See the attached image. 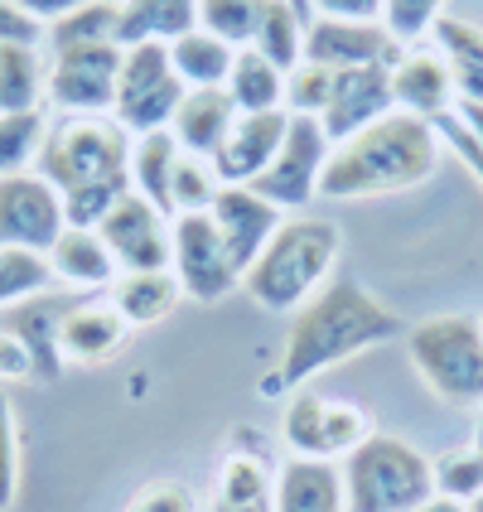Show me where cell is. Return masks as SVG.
<instances>
[{
	"instance_id": "cell-34",
	"label": "cell",
	"mask_w": 483,
	"mask_h": 512,
	"mask_svg": "<svg viewBox=\"0 0 483 512\" xmlns=\"http://www.w3.org/2000/svg\"><path fill=\"white\" fill-rule=\"evenodd\" d=\"M116 10L112 0H87L78 10H68L63 20L44 29V44L54 54H68V49H92V44H116Z\"/></svg>"
},
{
	"instance_id": "cell-41",
	"label": "cell",
	"mask_w": 483,
	"mask_h": 512,
	"mask_svg": "<svg viewBox=\"0 0 483 512\" xmlns=\"http://www.w3.org/2000/svg\"><path fill=\"white\" fill-rule=\"evenodd\" d=\"M334 92V73L319 63H300L295 73H285V112L290 116H324Z\"/></svg>"
},
{
	"instance_id": "cell-6",
	"label": "cell",
	"mask_w": 483,
	"mask_h": 512,
	"mask_svg": "<svg viewBox=\"0 0 483 512\" xmlns=\"http://www.w3.org/2000/svg\"><path fill=\"white\" fill-rule=\"evenodd\" d=\"M131 136L112 116H63L49 126V141L39 155V174L58 194L102 184V179H131Z\"/></svg>"
},
{
	"instance_id": "cell-35",
	"label": "cell",
	"mask_w": 483,
	"mask_h": 512,
	"mask_svg": "<svg viewBox=\"0 0 483 512\" xmlns=\"http://www.w3.org/2000/svg\"><path fill=\"white\" fill-rule=\"evenodd\" d=\"M49 107L44 112H0V179L25 174L39 165L44 141H49Z\"/></svg>"
},
{
	"instance_id": "cell-20",
	"label": "cell",
	"mask_w": 483,
	"mask_h": 512,
	"mask_svg": "<svg viewBox=\"0 0 483 512\" xmlns=\"http://www.w3.org/2000/svg\"><path fill=\"white\" fill-rule=\"evenodd\" d=\"M232 121H237V107H232L228 87H189L179 112L170 121V136L179 141L184 155H199V160H213L218 145L228 141Z\"/></svg>"
},
{
	"instance_id": "cell-27",
	"label": "cell",
	"mask_w": 483,
	"mask_h": 512,
	"mask_svg": "<svg viewBox=\"0 0 483 512\" xmlns=\"http://www.w3.org/2000/svg\"><path fill=\"white\" fill-rule=\"evenodd\" d=\"M63 314L68 310H63L58 300L39 295V300H29V305H15L10 319H5V329L29 348L39 382H54L58 372H63V353H58V324H63Z\"/></svg>"
},
{
	"instance_id": "cell-19",
	"label": "cell",
	"mask_w": 483,
	"mask_h": 512,
	"mask_svg": "<svg viewBox=\"0 0 483 512\" xmlns=\"http://www.w3.org/2000/svg\"><path fill=\"white\" fill-rule=\"evenodd\" d=\"M131 324L112 310V300H87L73 305L58 324V353L63 363H83V368H102L126 348Z\"/></svg>"
},
{
	"instance_id": "cell-16",
	"label": "cell",
	"mask_w": 483,
	"mask_h": 512,
	"mask_svg": "<svg viewBox=\"0 0 483 512\" xmlns=\"http://www.w3.org/2000/svg\"><path fill=\"white\" fill-rule=\"evenodd\" d=\"M401 44L382 25H353V20H319L305 25V63H319L329 73L368 68V63H397Z\"/></svg>"
},
{
	"instance_id": "cell-50",
	"label": "cell",
	"mask_w": 483,
	"mask_h": 512,
	"mask_svg": "<svg viewBox=\"0 0 483 512\" xmlns=\"http://www.w3.org/2000/svg\"><path fill=\"white\" fill-rule=\"evenodd\" d=\"M421 512H474L469 503H455V498H430Z\"/></svg>"
},
{
	"instance_id": "cell-18",
	"label": "cell",
	"mask_w": 483,
	"mask_h": 512,
	"mask_svg": "<svg viewBox=\"0 0 483 512\" xmlns=\"http://www.w3.org/2000/svg\"><path fill=\"white\" fill-rule=\"evenodd\" d=\"M392 102L397 112L406 116H421V121H435V116L455 112L459 102V87H455V73L440 49H401V58L392 63Z\"/></svg>"
},
{
	"instance_id": "cell-31",
	"label": "cell",
	"mask_w": 483,
	"mask_h": 512,
	"mask_svg": "<svg viewBox=\"0 0 483 512\" xmlns=\"http://www.w3.org/2000/svg\"><path fill=\"white\" fill-rule=\"evenodd\" d=\"M228 97L237 112H285V73L276 63H266L256 49H237L228 73Z\"/></svg>"
},
{
	"instance_id": "cell-10",
	"label": "cell",
	"mask_w": 483,
	"mask_h": 512,
	"mask_svg": "<svg viewBox=\"0 0 483 512\" xmlns=\"http://www.w3.org/2000/svg\"><path fill=\"white\" fill-rule=\"evenodd\" d=\"M329 155H334V141L324 136L319 116H290V131H285L271 170L261 174L252 189L266 203H276L281 213H305V203L319 194Z\"/></svg>"
},
{
	"instance_id": "cell-33",
	"label": "cell",
	"mask_w": 483,
	"mask_h": 512,
	"mask_svg": "<svg viewBox=\"0 0 483 512\" xmlns=\"http://www.w3.org/2000/svg\"><path fill=\"white\" fill-rule=\"evenodd\" d=\"M54 266L49 252H29V247H0V310L29 305L39 295L54 290Z\"/></svg>"
},
{
	"instance_id": "cell-3",
	"label": "cell",
	"mask_w": 483,
	"mask_h": 512,
	"mask_svg": "<svg viewBox=\"0 0 483 512\" xmlns=\"http://www.w3.org/2000/svg\"><path fill=\"white\" fill-rule=\"evenodd\" d=\"M343 256V237L329 218L314 213H285L276 237L266 242V252L252 261V271L242 276V290L256 310L295 314L305 300H314L324 285L334 281V266Z\"/></svg>"
},
{
	"instance_id": "cell-40",
	"label": "cell",
	"mask_w": 483,
	"mask_h": 512,
	"mask_svg": "<svg viewBox=\"0 0 483 512\" xmlns=\"http://www.w3.org/2000/svg\"><path fill=\"white\" fill-rule=\"evenodd\" d=\"M440 15H445V0H382V29L401 49H416L440 25Z\"/></svg>"
},
{
	"instance_id": "cell-2",
	"label": "cell",
	"mask_w": 483,
	"mask_h": 512,
	"mask_svg": "<svg viewBox=\"0 0 483 512\" xmlns=\"http://www.w3.org/2000/svg\"><path fill=\"white\" fill-rule=\"evenodd\" d=\"M440 165V136L421 116L392 112L377 126L358 131L353 141L334 145L319 194L324 199H377L426 184Z\"/></svg>"
},
{
	"instance_id": "cell-1",
	"label": "cell",
	"mask_w": 483,
	"mask_h": 512,
	"mask_svg": "<svg viewBox=\"0 0 483 512\" xmlns=\"http://www.w3.org/2000/svg\"><path fill=\"white\" fill-rule=\"evenodd\" d=\"M406 334L397 310H387L377 295H368L353 276H334L314 300H305L300 310L290 314V329H285V348L276 372L261 382L266 397H285V392H300L310 377L339 368L348 358L368 353L377 343Z\"/></svg>"
},
{
	"instance_id": "cell-45",
	"label": "cell",
	"mask_w": 483,
	"mask_h": 512,
	"mask_svg": "<svg viewBox=\"0 0 483 512\" xmlns=\"http://www.w3.org/2000/svg\"><path fill=\"white\" fill-rule=\"evenodd\" d=\"M319 20H353V25H382V0H310Z\"/></svg>"
},
{
	"instance_id": "cell-22",
	"label": "cell",
	"mask_w": 483,
	"mask_h": 512,
	"mask_svg": "<svg viewBox=\"0 0 483 512\" xmlns=\"http://www.w3.org/2000/svg\"><path fill=\"white\" fill-rule=\"evenodd\" d=\"M199 29V0H126L116 10V44H174Z\"/></svg>"
},
{
	"instance_id": "cell-24",
	"label": "cell",
	"mask_w": 483,
	"mask_h": 512,
	"mask_svg": "<svg viewBox=\"0 0 483 512\" xmlns=\"http://www.w3.org/2000/svg\"><path fill=\"white\" fill-rule=\"evenodd\" d=\"M49 266H54L58 281L73 285V290H112L116 276H121L107 242L83 228H63V237L49 247Z\"/></svg>"
},
{
	"instance_id": "cell-52",
	"label": "cell",
	"mask_w": 483,
	"mask_h": 512,
	"mask_svg": "<svg viewBox=\"0 0 483 512\" xmlns=\"http://www.w3.org/2000/svg\"><path fill=\"white\" fill-rule=\"evenodd\" d=\"M479 450H483V421H479Z\"/></svg>"
},
{
	"instance_id": "cell-8",
	"label": "cell",
	"mask_w": 483,
	"mask_h": 512,
	"mask_svg": "<svg viewBox=\"0 0 483 512\" xmlns=\"http://www.w3.org/2000/svg\"><path fill=\"white\" fill-rule=\"evenodd\" d=\"M372 435V421L363 406L339 397H319V392H290L281 416V440L295 459H348Z\"/></svg>"
},
{
	"instance_id": "cell-46",
	"label": "cell",
	"mask_w": 483,
	"mask_h": 512,
	"mask_svg": "<svg viewBox=\"0 0 483 512\" xmlns=\"http://www.w3.org/2000/svg\"><path fill=\"white\" fill-rule=\"evenodd\" d=\"M0 44H44V25L15 0H0Z\"/></svg>"
},
{
	"instance_id": "cell-48",
	"label": "cell",
	"mask_w": 483,
	"mask_h": 512,
	"mask_svg": "<svg viewBox=\"0 0 483 512\" xmlns=\"http://www.w3.org/2000/svg\"><path fill=\"white\" fill-rule=\"evenodd\" d=\"M15 5H20V10H29L39 25L49 29L54 20H63L68 10H78V5H87V0H15Z\"/></svg>"
},
{
	"instance_id": "cell-25",
	"label": "cell",
	"mask_w": 483,
	"mask_h": 512,
	"mask_svg": "<svg viewBox=\"0 0 483 512\" xmlns=\"http://www.w3.org/2000/svg\"><path fill=\"white\" fill-rule=\"evenodd\" d=\"M179 300H184V290L174 281V271H121L112 285V310L131 329L165 324L179 310Z\"/></svg>"
},
{
	"instance_id": "cell-29",
	"label": "cell",
	"mask_w": 483,
	"mask_h": 512,
	"mask_svg": "<svg viewBox=\"0 0 483 512\" xmlns=\"http://www.w3.org/2000/svg\"><path fill=\"white\" fill-rule=\"evenodd\" d=\"M435 49L445 54L455 87L464 102H483V25L459 20V15H440V25L430 29Z\"/></svg>"
},
{
	"instance_id": "cell-15",
	"label": "cell",
	"mask_w": 483,
	"mask_h": 512,
	"mask_svg": "<svg viewBox=\"0 0 483 512\" xmlns=\"http://www.w3.org/2000/svg\"><path fill=\"white\" fill-rule=\"evenodd\" d=\"M208 218H213V228L223 232V247H228V256L237 261L242 276L252 271V261L266 252V242H271L276 228L285 223L281 208L266 203L256 189H247V184H223V194L213 199Z\"/></svg>"
},
{
	"instance_id": "cell-36",
	"label": "cell",
	"mask_w": 483,
	"mask_h": 512,
	"mask_svg": "<svg viewBox=\"0 0 483 512\" xmlns=\"http://www.w3.org/2000/svg\"><path fill=\"white\" fill-rule=\"evenodd\" d=\"M266 5L271 0H199V29L232 49H247Z\"/></svg>"
},
{
	"instance_id": "cell-32",
	"label": "cell",
	"mask_w": 483,
	"mask_h": 512,
	"mask_svg": "<svg viewBox=\"0 0 483 512\" xmlns=\"http://www.w3.org/2000/svg\"><path fill=\"white\" fill-rule=\"evenodd\" d=\"M232 58H237V49L223 44V39H213V34H203V29L170 44V63L184 87H228Z\"/></svg>"
},
{
	"instance_id": "cell-37",
	"label": "cell",
	"mask_w": 483,
	"mask_h": 512,
	"mask_svg": "<svg viewBox=\"0 0 483 512\" xmlns=\"http://www.w3.org/2000/svg\"><path fill=\"white\" fill-rule=\"evenodd\" d=\"M430 474H435V498L474 503V498L483 493V450L479 445L445 450L440 459H430Z\"/></svg>"
},
{
	"instance_id": "cell-12",
	"label": "cell",
	"mask_w": 483,
	"mask_h": 512,
	"mask_svg": "<svg viewBox=\"0 0 483 512\" xmlns=\"http://www.w3.org/2000/svg\"><path fill=\"white\" fill-rule=\"evenodd\" d=\"M68 228L63 194L39 170L5 174L0 179V247H29L49 252Z\"/></svg>"
},
{
	"instance_id": "cell-14",
	"label": "cell",
	"mask_w": 483,
	"mask_h": 512,
	"mask_svg": "<svg viewBox=\"0 0 483 512\" xmlns=\"http://www.w3.org/2000/svg\"><path fill=\"white\" fill-rule=\"evenodd\" d=\"M392 112H397V102H392V63H368V68L334 73V92H329V107L319 116V126H324V136L334 145H343Z\"/></svg>"
},
{
	"instance_id": "cell-54",
	"label": "cell",
	"mask_w": 483,
	"mask_h": 512,
	"mask_svg": "<svg viewBox=\"0 0 483 512\" xmlns=\"http://www.w3.org/2000/svg\"><path fill=\"white\" fill-rule=\"evenodd\" d=\"M479 319H483V314H479Z\"/></svg>"
},
{
	"instance_id": "cell-39",
	"label": "cell",
	"mask_w": 483,
	"mask_h": 512,
	"mask_svg": "<svg viewBox=\"0 0 483 512\" xmlns=\"http://www.w3.org/2000/svg\"><path fill=\"white\" fill-rule=\"evenodd\" d=\"M218 194H223L218 170H213L208 160H199V155H184L179 170H174V189H170L174 218H179V213H208Z\"/></svg>"
},
{
	"instance_id": "cell-7",
	"label": "cell",
	"mask_w": 483,
	"mask_h": 512,
	"mask_svg": "<svg viewBox=\"0 0 483 512\" xmlns=\"http://www.w3.org/2000/svg\"><path fill=\"white\" fill-rule=\"evenodd\" d=\"M189 87L179 83L170 63V44H141V49H126L121 58V78H116V102H112V121L136 141V136H155V131H170L174 112L184 102Z\"/></svg>"
},
{
	"instance_id": "cell-21",
	"label": "cell",
	"mask_w": 483,
	"mask_h": 512,
	"mask_svg": "<svg viewBox=\"0 0 483 512\" xmlns=\"http://www.w3.org/2000/svg\"><path fill=\"white\" fill-rule=\"evenodd\" d=\"M276 512H348L334 459H285L276 469Z\"/></svg>"
},
{
	"instance_id": "cell-38",
	"label": "cell",
	"mask_w": 483,
	"mask_h": 512,
	"mask_svg": "<svg viewBox=\"0 0 483 512\" xmlns=\"http://www.w3.org/2000/svg\"><path fill=\"white\" fill-rule=\"evenodd\" d=\"M126 194H131V179H102V184L68 189V194H63V218H68V228L97 232L107 223V213H112Z\"/></svg>"
},
{
	"instance_id": "cell-4",
	"label": "cell",
	"mask_w": 483,
	"mask_h": 512,
	"mask_svg": "<svg viewBox=\"0 0 483 512\" xmlns=\"http://www.w3.org/2000/svg\"><path fill=\"white\" fill-rule=\"evenodd\" d=\"M339 469L348 512H421L435 498L430 459L401 435L372 430Z\"/></svg>"
},
{
	"instance_id": "cell-9",
	"label": "cell",
	"mask_w": 483,
	"mask_h": 512,
	"mask_svg": "<svg viewBox=\"0 0 483 512\" xmlns=\"http://www.w3.org/2000/svg\"><path fill=\"white\" fill-rule=\"evenodd\" d=\"M170 242H174L170 271L189 300L218 305L223 295H232L242 285V271L228 256L223 232L213 228L208 213H179V218H170Z\"/></svg>"
},
{
	"instance_id": "cell-17",
	"label": "cell",
	"mask_w": 483,
	"mask_h": 512,
	"mask_svg": "<svg viewBox=\"0 0 483 512\" xmlns=\"http://www.w3.org/2000/svg\"><path fill=\"white\" fill-rule=\"evenodd\" d=\"M290 131V112H237L228 141L218 145V155L208 160L223 184H247L252 189L261 174L271 170L276 150Z\"/></svg>"
},
{
	"instance_id": "cell-51",
	"label": "cell",
	"mask_w": 483,
	"mask_h": 512,
	"mask_svg": "<svg viewBox=\"0 0 483 512\" xmlns=\"http://www.w3.org/2000/svg\"><path fill=\"white\" fill-rule=\"evenodd\" d=\"M469 508H474V512H483V493H479V498H474V503H469Z\"/></svg>"
},
{
	"instance_id": "cell-5",
	"label": "cell",
	"mask_w": 483,
	"mask_h": 512,
	"mask_svg": "<svg viewBox=\"0 0 483 512\" xmlns=\"http://www.w3.org/2000/svg\"><path fill=\"white\" fill-rule=\"evenodd\" d=\"M406 353L430 392L450 406H483V319L435 314L406 329Z\"/></svg>"
},
{
	"instance_id": "cell-26",
	"label": "cell",
	"mask_w": 483,
	"mask_h": 512,
	"mask_svg": "<svg viewBox=\"0 0 483 512\" xmlns=\"http://www.w3.org/2000/svg\"><path fill=\"white\" fill-rule=\"evenodd\" d=\"M179 160H184V150L174 141L170 131H155V136H136L131 141V194H141L150 199L165 218H174L170 208V189H174V170H179Z\"/></svg>"
},
{
	"instance_id": "cell-11",
	"label": "cell",
	"mask_w": 483,
	"mask_h": 512,
	"mask_svg": "<svg viewBox=\"0 0 483 512\" xmlns=\"http://www.w3.org/2000/svg\"><path fill=\"white\" fill-rule=\"evenodd\" d=\"M121 44H92L49 58V107L63 116H112L116 78H121Z\"/></svg>"
},
{
	"instance_id": "cell-49",
	"label": "cell",
	"mask_w": 483,
	"mask_h": 512,
	"mask_svg": "<svg viewBox=\"0 0 483 512\" xmlns=\"http://www.w3.org/2000/svg\"><path fill=\"white\" fill-rule=\"evenodd\" d=\"M455 116L464 121V131H469V136L483 145V102H464V97H459V102H455Z\"/></svg>"
},
{
	"instance_id": "cell-28",
	"label": "cell",
	"mask_w": 483,
	"mask_h": 512,
	"mask_svg": "<svg viewBox=\"0 0 483 512\" xmlns=\"http://www.w3.org/2000/svg\"><path fill=\"white\" fill-rule=\"evenodd\" d=\"M49 63L39 44H0V112H44Z\"/></svg>"
},
{
	"instance_id": "cell-30",
	"label": "cell",
	"mask_w": 483,
	"mask_h": 512,
	"mask_svg": "<svg viewBox=\"0 0 483 512\" xmlns=\"http://www.w3.org/2000/svg\"><path fill=\"white\" fill-rule=\"evenodd\" d=\"M305 25H310V15H305L300 5L271 0V5L261 10V25H256L247 49H256L266 63H276L281 73H295V68L305 63Z\"/></svg>"
},
{
	"instance_id": "cell-43",
	"label": "cell",
	"mask_w": 483,
	"mask_h": 512,
	"mask_svg": "<svg viewBox=\"0 0 483 512\" xmlns=\"http://www.w3.org/2000/svg\"><path fill=\"white\" fill-rule=\"evenodd\" d=\"M121 512H199V493L179 479H155V484L136 488Z\"/></svg>"
},
{
	"instance_id": "cell-47",
	"label": "cell",
	"mask_w": 483,
	"mask_h": 512,
	"mask_svg": "<svg viewBox=\"0 0 483 512\" xmlns=\"http://www.w3.org/2000/svg\"><path fill=\"white\" fill-rule=\"evenodd\" d=\"M34 377V358H29V348L10 329H0V387H10V382H29Z\"/></svg>"
},
{
	"instance_id": "cell-23",
	"label": "cell",
	"mask_w": 483,
	"mask_h": 512,
	"mask_svg": "<svg viewBox=\"0 0 483 512\" xmlns=\"http://www.w3.org/2000/svg\"><path fill=\"white\" fill-rule=\"evenodd\" d=\"M208 512H276V474L261 455L232 450L218 464Z\"/></svg>"
},
{
	"instance_id": "cell-53",
	"label": "cell",
	"mask_w": 483,
	"mask_h": 512,
	"mask_svg": "<svg viewBox=\"0 0 483 512\" xmlns=\"http://www.w3.org/2000/svg\"><path fill=\"white\" fill-rule=\"evenodd\" d=\"M112 5H126V0H112Z\"/></svg>"
},
{
	"instance_id": "cell-42",
	"label": "cell",
	"mask_w": 483,
	"mask_h": 512,
	"mask_svg": "<svg viewBox=\"0 0 483 512\" xmlns=\"http://www.w3.org/2000/svg\"><path fill=\"white\" fill-rule=\"evenodd\" d=\"M15 488H20V421L0 387V512L15 503Z\"/></svg>"
},
{
	"instance_id": "cell-13",
	"label": "cell",
	"mask_w": 483,
	"mask_h": 512,
	"mask_svg": "<svg viewBox=\"0 0 483 512\" xmlns=\"http://www.w3.org/2000/svg\"><path fill=\"white\" fill-rule=\"evenodd\" d=\"M121 271H170V218L141 194H126L97 228Z\"/></svg>"
},
{
	"instance_id": "cell-44",
	"label": "cell",
	"mask_w": 483,
	"mask_h": 512,
	"mask_svg": "<svg viewBox=\"0 0 483 512\" xmlns=\"http://www.w3.org/2000/svg\"><path fill=\"white\" fill-rule=\"evenodd\" d=\"M430 126H435V136H440V145H450V150H455L459 160H464V165L474 170V179L483 184V145L474 141L469 131H464V121H459L455 112H445V116H435Z\"/></svg>"
}]
</instances>
